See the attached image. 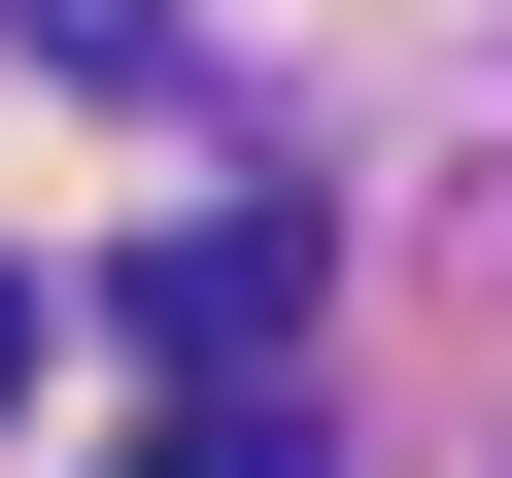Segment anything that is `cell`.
Here are the masks:
<instances>
[{
  "instance_id": "6da1fadb",
  "label": "cell",
  "mask_w": 512,
  "mask_h": 478,
  "mask_svg": "<svg viewBox=\"0 0 512 478\" xmlns=\"http://www.w3.org/2000/svg\"><path fill=\"white\" fill-rule=\"evenodd\" d=\"M103 342L137 376H308V205H171L137 274H103Z\"/></svg>"
},
{
  "instance_id": "7a4b0ae2",
  "label": "cell",
  "mask_w": 512,
  "mask_h": 478,
  "mask_svg": "<svg viewBox=\"0 0 512 478\" xmlns=\"http://www.w3.org/2000/svg\"><path fill=\"white\" fill-rule=\"evenodd\" d=\"M137 478H308V410H274V376H205V410H171Z\"/></svg>"
},
{
  "instance_id": "3957f363",
  "label": "cell",
  "mask_w": 512,
  "mask_h": 478,
  "mask_svg": "<svg viewBox=\"0 0 512 478\" xmlns=\"http://www.w3.org/2000/svg\"><path fill=\"white\" fill-rule=\"evenodd\" d=\"M35 342H69V308H35V274H0V444H35Z\"/></svg>"
}]
</instances>
